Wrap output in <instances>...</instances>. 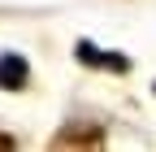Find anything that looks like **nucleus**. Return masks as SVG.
Returning <instances> with one entry per match:
<instances>
[{"label":"nucleus","mask_w":156,"mask_h":152,"mask_svg":"<svg viewBox=\"0 0 156 152\" xmlns=\"http://www.w3.org/2000/svg\"><path fill=\"white\" fill-rule=\"evenodd\" d=\"M74 56L91 70H108V74H126L130 70V56L126 52H108V48H95L91 39H78L74 44Z\"/></svg>","instance_id":"obj_1"},{"label":"nucleus","mask_w":156,"mask_h":152,"mask_svg":"<svg viewBox=\"0 0 156 152\" xmlns=\"http://www.w3.org/2000/svg\"><path fill=\"white\" fill-rule=\"evenodd\" d=\"M104 143V130L95 122H69L65 130L52 135V148H100Z\"/></svg>","instance_id":"obj_2"},{"label":"nucleus","mask_w":156,"mask_h":152,"mask_svg":"<svg viewBox=\"0 0 156 152\" xmlns=\"http://www.w3.org/2000/svg\"><path fill=\"white\" fill-rule=\"evenodd\" d=\"M30 83V65H26V56H17V52H0V87L5 91H22Z\"/></svg>","instance_id":"obj_3"},{"label":"nucleus","mask_w":156,"mask_h":152,"mask_svg":"<svg viewBox=\"0 0 156 152\" xmlns=\"http://www.w3.org/2000/svg\"><path fill=\"white\" fill-rule=\"evenodd\" d=\"M9 148H17V143H13V135H5V130H0V152H9Z\"/></svg>","instance_id":"obj_4"}]
</instances>
